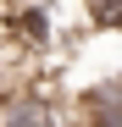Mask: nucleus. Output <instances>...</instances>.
<instances>
[{
  "instance_id": "f03ea898",
  "label": "nucleus",
  "mask_w": 122,
  "mask_h": 127,
  "mask_svg": "<svg viewBox=\"0 0 122 127\" xmlns=\"http://www.w3.org/2000/svg\"><path fill=\"white\" fill-rule=\"evenodd\" d=\"M78 111H83V127H122V77L89 89L78 99Z\"/></svg>"
},
{
  "instance_id": "f257e3e1",
  "label": "nucleus",
  "mask_w": 122,
  "mask_h": 127,
  "mask_svg": "<svg viewBox=\"0 0 122 127\" xmlns=\"http://www.w3.org/2000/svg\"><path fill=\"white\" fill-rule=\"evenodd\" d=\"M0 127H83V111H78V99H67L50 77H39L33 89L11 94L0 105Z\"/></svg>"
},
{
  "instance_id": "7ed1b4c3",
  "label": "nucleus",
  "mask_w": 122,
  "mask_h": 127,
  "mask_svg": "<svg viewBox=\"0 0 122 127\" xmlns=\"http://www.w3.org/2000/svg\"><path fill=\"white\" fill-rule=\"evenodd\" d=\"M89 28H122V0H83Z\"/></svg>"
}]
</instances>
